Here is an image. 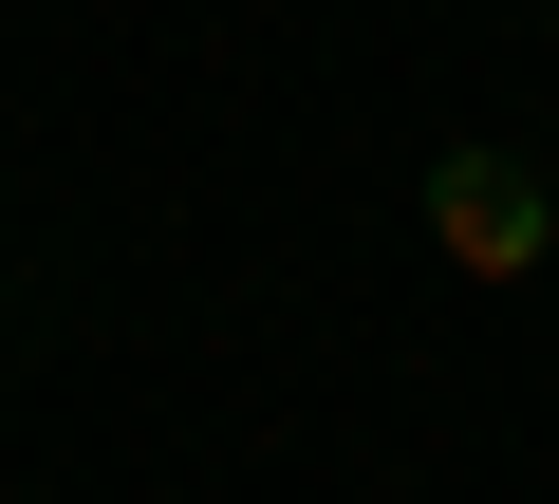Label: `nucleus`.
<instances>
[{"label": "nucleus", "instance_id": "f257e3e1", "mask_svg": "<svg viewBox=\"0 0 559 504\" xmlns=\"http://www.w3.org/2000/svg\"><path fill=\"white\" fill-rule=\"evenodd\" d=\"M448 243H466V262H522V187L466 168V187H448Z\"/></svg>", "mask_w": 559, "mask_h": 504}]
</instances>
